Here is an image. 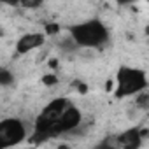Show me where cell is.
Returning a JSON list of instances; mask_svg holds the SVG:
<instances>
[{
    "label": "cell",
    "instance_id": "cell-1",
    "mask_svg": "<svg viewBox=\"0 0 149 149\" xmlns=\"http://www.w3.org/2000/svg\"><path fill=\"white\" fill-rule=\"evenodd\" d=\"M81 125H83L81 109L67 97H58L53 98L49 104H46V107L35 118L32 139L35 142H44L53 137L74 133Z\"/></svg>",
    "mask_w": 149,
    "mask_h": 149
},
{
    "label": "cell",
    "instance_id": "cell-2",
    "mask_svg": "<svg viewBox=\"0 0 149 149\" xmlns=\"http://www.w3.org/2000/svg\"><path fill=\"white\" fill-rule=\"evenodd\" d=\"M68 37L79 49H104L111 44V28L100 18H88L67 26Z\"/></svg>",
    "mask_w": 149,
    "mask_h": 149
},
{
    "label": "cell",
    "instance_id": "cell-3",
    "mask_svg": "<svg viewBox=\"0 0 149 149\" xmlns=\"http://www.w3.org/2000/svg\"><path fill=\"white\" fill-rule=\"evenodd\" d=\"M146 90H149V76L144 68L133 65H119L116 68L112 88V95L116 100L135 98Z\"/></svg>",
    "mask_w": 149,
    "mask_h": 149
},
{
    "label": "cell",
    "instance_id": "cell-4",
    "mask_svg": "<svg viewBox=\"0 0 149 149\" xmlns=\"http://www.w3.org/2000/svg\"><path fill=\"white\" fill-rule=\"evenodd\" d=\"M28 137L26 125L21 118H6L0 121V149L21 144Z\"/></svg>",
    "mask_w": 149,
    "mask_h": 149
},
{
    "label": "cell",
    "instance_id": "cell-5",
    "mask_svg": "<svg viewBox=\"0 0 149 149\" xmlns=\"http://www.w3.org/2000/svg\"><path fill=\"white\" fill-rule=\"evenodd\" d=\"M46 39H47L46 32H26L16 40L14 53L23 56V54H28V53H32L35 49H40L46 44Z\"/></svg>",
    "mask_w": 149,
    "mask_h": 149
},
{
    "label": "cell",
    "instance_id": "cell-6",
    "mask_svg": "<svg viewBox=\"0 0 149 149\" xmlns=\"http://www.w3.org/2000/svg\"><path fill=\"white\" fill-rule=\"evenodd\" d=\"M142 137H144V130L142 126H130L126 130H123L121 133L116 135V140L112 142L118 147H126V149H135L142 144Z\"/></svg>",
    "mask_w": 149,
    "mask_h": 149
},
{
    "label": "cell",
    "instance_id": "cell-7",
    "mask_svg": "<svg viewBox=\"0 0 149 149\" xmlns=\"http://www.w3.org/2000/svg\"><path fill=\"white\" fill-rule=\"evenodd\" d=\"M16 83V76H14V72L7 67H2L0 68V86L2 88H9Z\"/></svg>",
    "mask_w": 149,
    "mask_h": 149
},
{
    "label": "cell",
    "instance_id": "cell-8",
    "mask_svg": "<svg viewBox=\"0 0 149 149\" xmlns=\"http://www.w3.org/2000/svg\"><path fill=\"white\" fill-rule=\"evenodd\" d=\"M42 84L44 86H47V88H51V86H56L58 84V76L54 72H49V74H46V76H42Z\"/></svg>",
    "mask_w": 149,
    "mask_h": 149
},
{
    "label": "cell",
    "instance_id": "cell-9",
    "mask_svg": "<svg viewBox=\"0 0 149 149\" xmlns=\"http://www.w3.org/2000/svg\"><path fill=\"white\" fill-rule=\"evenodd\" d=\"M135 102H137V105H140L142 109H149V93H147V90L142 91V93H139V95L135 97Z\"/></svg>",
    "mask_w": 149,
    "mask_h": 149
},
{
    "label": "cell",
    "instance_id": "cell-10",
    "mask_svg": "<svg viewBox=\"0 0 149 149\" xmlns=\"http://www.w3.org/2000/svg\"><path fill=\"white\" fill-rule=\"evenodd\" d=\"M44 4V0H21V7L23 9H37Z\"/></svg>",
    "mask_w": 149,
    "mask_h": 149
},
{
    "label": "cell",
    "instance_id": "cell-11",
    "mask_svg": "<svg viewBox=\"0 0 149 149\" xmlns=\"http://www.w3.org/2000/svg\"><path fill=\"white\" fill-rule=\"evenodd\" d=\"M44 32H46V35H47V37H53V35L60 33V26H58L56 23H49V25H46V26H44Z\"/></svg>",
    "mask_w": 149,
    "mask_h": 149
},
{
    "label": "cell",
    "instance_id": "cell-12",
    "mask_svg": "<svg viewBox=\"0 0 149 149\" xmlns=\"http://www.w3.org/2000/svg\"><path fill=\"white\" fill-rule=\"evenodd\" d=\"M112 2L118 7H130V6H135L139 2H144V0H112Z\"/></svg>",
    "mask_w": 149,
    "mask_h": 149
},
{
    "label": "cell",
    "instance_id": "cell-13",
    "mask_svg": "<svg viewBox=\"0 0 149 149\" xmlns=\"http://www.w3.org/2000/svg\"><path fill=\"white\" fill-rule=\"evenodd\" d=\"M0 4L7 7H21V0H0Z\"/></svg>",
    "mask_w": 149,
    "mask_h": 149
},
{
    "label": "cell",
    "instance_id": "cell-14",
    "mask_svg": "<svg viewBox=\"0 0 149 149\" xmlns=\"http://www.w3.org/2000/svg\"><path fill=\"white\" fill-rule=\"evenodd\" d=\"M76 86H77L79 93H88V86H86L84 83H76Z\"/></svg>",
    "mask_w": 149,
    "mask_h": 149
},
{
    "label": "cell",
    "instance_id": "cell-15",
    "mask_svg": "<svg viewBox=\"0 0 149 149\" xmlns=\"http://www.w3.org/2000/svg\"><path fill=\"white\" fill-rule=\"evenodd\" d=\"M49 67H51V68H58V58L49 60Z\"/></svg>",
    "mask_w": 149,
    "mask_h": 149
},
{
    "label": "cell",
    "instance_id": "cell-16",
    "mask_svg": "<svg viewBox=\"0 0 149 149\" xmlns=\"http://www.w3.org/2000/svg\"><path fill=\"white\" fill-rule=\"evenodd\" d=\"M144 32H146V35L149 37V25H146V28H144Z\"/></svg>",
    "mask_w": 149,
    "mask_h": 149
}]
</instances>
